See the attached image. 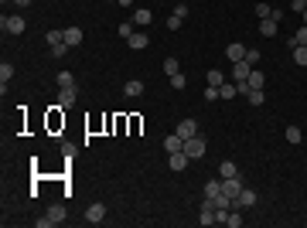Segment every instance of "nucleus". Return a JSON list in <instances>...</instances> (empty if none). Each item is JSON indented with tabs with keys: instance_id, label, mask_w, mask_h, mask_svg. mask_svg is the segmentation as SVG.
I'll list each match as a JSON object with an SVG mask.
<instances>
[{
	"instance_id": "32",
	"label": "nucleus",
	"mask_w": 307,
	"mask_h": 228,
	"mask_svg": "<svg viewBox=\"0 0 307 228\" xmlns=\"http://www.w3.org/2000/svg\"><path fill=\"white\" fill-rule=\"evenodd\" d=\"M270 14H273V7H270V3H256V17H259V21H263V17H270Z\"/></svg>"
},
{
	"instance_id": "38",
	"label": "nucleus",
	"mask_w": 307,
	"mask_h": 228,
	"mask_svg": "<svg viewBox=\"0 0 307 228\" xmlns=\"http://www.w3.org/2000/svg\"><path fill=\"white\" fill-rule=\"evenodd\" d=\"M205 99L215 102V99H219V85H208V89H205Z\"/></svg>"
},
{
	"instance_id": "26",
	"label": "nucleus",
	"mask_w": 307,
	"mask_h": 228,
	"mask_svg": "<svg viewBox=\"0 0 307 228\" xmlns=\"http://www.w3.org/2000/svg\"><path fill=\"white\" fill-rule=\"evenodd\" d=\"M283 137H287V143H301V140H304L301 126H287V133H283Z\"/></svg>"
},
{
	"instance_id": "2",
	"label": "nucleus",
	"mask_w": 307,
	"mask_h": 228,
	"mask_svg": "<svg viewBox=\"0 0 307 228\" xmlns=\"http://www.w3.org/2000/svg\"><path fill=\"white\" fill-rule=\"evenodd\" d=\"M242 187H246V184H242V177H239V174L222 181V194H226V198H232V205H235V198L242 194Z\"/></svg>"
},
{
	"instance_id": "10",
	"label": "nucleus",
	"mask_w": 307,
	"mask_h": 228,
	"mask_svg": "<svg viewBox=\"0 0 307 228\" xmlns=\"http://www.w3.org/2000/svg\"><path fill=\"white\" fill-rule=\"evenodd\" d=\"M249 72H253V65H249L246 58L232 65V78H235V82H246V78H249Z\"/></svg>"
},
{
	"instance_id": "39",
	"label": "nucleus",
	"mask_w": 307,
	"mask_h": 228,
	"mask_svg": "<svg viewBox=\"0 0 307 228\" xmlns=\"http://www.w3.org/2000/svg\"><path fill=\"white\" fill-rule=\"evenodd\" d=\"M181 24H184V21H181V17H174V14H171V17H167V27H171V31H178V27H181Z\"/></svg>"
},
{
	"instance_id": "41",
	"label": "nucleus",
	"mask_w": 307,
	"mask_h": 228,
	"mask_svg": "<svg viewBox=\"0 0 307 228\" xmlns=\"http://www.w3.org/2000/svg\"><path fill=\"white\" fill-rule=\"evenodd\" d=\"M116 3H120V7H133V0H116Z\"/></svg>"
},
{
	"instance_id": "36",
	"label": "nucleus",
	"mask_w": 307,
	"mask_h": 228,
	"mask_svg": "<svg viewBox=\"0 0 307 228\" xmlns=\"http://www.w3.org/2000/svg\"><path fill=\"white\" fill-rule=\"evenodd\" d=\"M290 10H294V14H304V10H307V0H290Z\"/></svg>"
},
{
	"instance_id": "1",
	"label": "nucleus",
	"mask_w": 307,
	"mask_h": 228,
	"mask_svg": "<svg viewBox=\"0 0 307 228\" xmlns=\"http://www.w3.org/2000/svg\"><path fill=\"white\" fill-rule=\"evenodd\" d=\"M181 150L188 153V157H191V160H202V157H205V150H208V143H205V137H202V133H198V137H188V140H184V147H181Z\"/></svg>"
},
{
	"instance_id": "31",
	"label": "nucleus",
	"mask_w": 307,
	"mask_h": 228,
	"mask_svg": "<svg viewBox=\"0 0 307 228\" xmlns=\"http://www.w3.org/2000/svg\"><path fill=\"white\" fill-rule=\"evenodd\" d=\"M10 78H14V65L3 62V65H0V82H10Z\"/></svg>"
},
{
	"instance_id": "6",
	"label": "nucleus",
	"mask_w": 307,
	"mask_h": 228,
	"mask_svg": "<svg viewBox=\"0 0 307 228\" xmlns=\"http://www.w3.org/2000/svg\"><path fill=\"white\" fill-rule=\"evenodd\" d=\"M102 218H106V205H102V201L89 205V211H85V222H89V225H99Z\"/></svg>"
},
{
	"instance_id": "42",
	"label": "nucleus",
	"mask_w": 307,
	"mask_h": 228,
	"mask_svg": "<svg viewBox=\"0 0 307 228\" xmlns=\"http://www.w3.org/2000/svg\"><path fill=\"white\" fill-rule=\"evenodd\" d=\"M301 17H304V24H307V10H304V14H301Z\"/></svg>"
},
{
	"instance_id": "20",
	"label": "nucleus",
	"mask_w": 307,
	"mask_h": 228,
	"mask_svg": "<svg viewBox=\"0 0 307 228\" xmlns=\"http://www.w3.org/2000/svg\"><path fill=\"white\" fill-rule=\"evenodd\" d=\"M123 92H127L130 99H137V95H144V82H137V78H133V82H127V85H123Z\"/></svg>"
},
{
	"instance_id": "40",
	"label": "nucleus",
	"mask_w": 307,
	"mask_h": 228,
	"mask_svg": "<svg viewBox=\"0 0 307 228\" xmlns=\"http://www.w3.org/2000/svg\"><path fill=\"white\" fill-rule=\"evenodd\" d=\"M14 3H17V7H31L34 0H14Z\"/></svg>"
},
{
	"instance_id": "27",
	"label": "nucleus",
	"mask_w": 307,
	"mask_h": 228,
	"mask_svg": "<svg viewBox=\"0 0 307 228\" xmlns=\"http://www.w3.org/2000/svg\"><path fill=\"white\" fill-rule=\"evenodd\" d=\"M164 72H167V78H171V75H178V72H181L178 58H164Z\"/></svg>"
},
{
	"instance_id": "28",
	"label": "nucleus",
	"mask_w": 307,
	"mask_h": 228,
	"mask_svg": "<svg viewBox=\"0 0 307 228\" xmlns=\"http://www.w3.org/2000/svg\"><path fill=\"white\" fill-rule=\"evenodd\" d=\"M69 85H76V75L72 72H58V89H69Z\"/></svg>"
},
{
	"instance_id": "17",
	"label": "nucleus",
	"mask_w": 307,
	"mask_h": 228,
	"mask_svg": "<svg viewBox=\"0 0 307 228\" xmlns=\"http://www.w3.org/2000/svg\"><path fill=\"white\" fill-rule=\"evenodd\" d=\"M222 225H229V228H239V225H242V215H239V208H229V211H226Z\"/></svg>"
},
{
	"instance_id": "34",
	"label": "nucleus",
	"mask_w": 307,
	"mask_h": 228,
	"mask_svg": "<svg viewBox=\"0 0 307 228\" xmlns=\"http://www.w3.org/2000/svg\"><path fill=\"white\" fill-rule=\"evenodd\" d=\"M171 85H174V89H184V85H188V78H184V72H178V75H171Z\"/></svg>"
},
{
	"instance_id": "33",
	"label": "nucleus",
	"mask_w": 307,
	"mask_h": 228,
	"mask_svg": "<svg viewBox=\"0 0 307 228\" xmlns=\"http://www.w3.org/2000/svg\"><path fill=\"white\" fill-rule=\"evenodd\" d=\"M133 27H137V24H133V21H127V24H120L116 31H120V38H130V34H133Z\"/></svg>"
},
{
	"instance_id": "44",
	"label": "nucleus",
	"mask_w": 307,
	"mask_h": 228,
	"mask_svg": "<svg viewBox=\"0 0 307 228\" xmlns=\"http://www.w3.org/2000/svg\"><path fill=\"white\" fill-rule=\"evenodd\" d=\"M181 3H188V0H181Z\"/></svg>"
},
{
	"instance_id": "7",
	"label": "nucleus",
	"mask_w": 307,
	"mask_h": 228,
	"mask_svg": "<svg viewBox=\"0 0 307 228\" xmlns=\"http://www.w3.org/2000/svg\"><path fill=\"white\" fill-rule=\"evenodd\" d=\"M174 133H178L181 140H188V137H198V123H195V119H181Z\"/></svg>"
},
{
	"instance_id": "5",
	"label": "nucleus",
	"mask_w": 307,
	"mask_h": 228,
	"mask_svg": "<svg viewBox=\"0 0 307 228\" xmlns=\"http://www.w3.org/2000/svg\"><path fill=\"white\" fill-rule=\"evenodd\" d=\"M78 99V89L76 85H69V89H58V109H72Z\"/></svg>"
},
{
	"instance_id": "8",
	"label": "nucleus",
	"mask_w": 307,
	"mask_h": 228,
	"mask_svg": "<svg viewBox=\"0 0 307 228\" xmlns=\"http://www.w3.org/2000/svg\"><path fill=\"white\" fill-rule=\"evenodd\" d=\"M246 51H249L246 45H239V41H232L229 48H226V58H229L232 65H235V62H242V58H246Z\"/></svg>"
},
{
	"instance_id": "19",
	"label": "nucleus",
	"mask_w": 307,
	"mask_h": 228,
	"mask_svg": "<svg viewBox=\"0 0 307 228\" xmlns=\"http://www.w3.org/2000/svg\"><path fill=\"white\" fill-rule=\"evenodd\" d=\"M246 82H249V89H263V85H266V75H263L259 68H253V72H249V78H246Z\"/></svg>"
},
{
	"instance_id": "4",
	"label": "nucleus",
	"mask_w": 307,
	"mask_h": 228,
	"mask_svg": "<svg viewBox=\"0 0 307 228\" xmlns=\"http://www.w3.org/2000/svg\"><path fill=\"white\" fill-rule=\"evenodd\" d=\"M0 27H3L7 34H24V27H27V24H24V17H21V14H10V17H3V21H0Z\"/></svg>"
},
{
	"instance_id": "9",
	"label": "nucleus",
	"mask_w": 307,
	"mask_h": 228,
	"mask_svg": "<svg viewBox=\"0 0 307 228\" xmlns=\"http://www.w3.org/2000/svg\"><path fill=\"white\" fill-rule=\"evenodd\" d=\"M127 45H130L133 51H140V48H147V45H151V38H147V31H133V34L127 38Z\"/></svg>"
},
{
	"instance_id": "21",
	"label": "nucleus",
	"mask_w": 307,
	"mask_h": 228,
	"mask_svg": "<svg viewBox=\"0 0 307 228\" xmlns=\"http://www.w3.org/2000/svg\"><path fill=\"white\" fill-rule=\"evenodd\" d=\"M219 194H222V177H215V181L205 184V198H219Z\"/></svg>"
},
{
	"instance_id": "13",
	"label": "nucleus",
	"mask_w": 307,
	"mask_h": 228,
	"mask_svg": "<svg viewBox=\"0 0 307 228\" xmlns=\"http://www.w3.org/2000/svg\"><path fill=\"white\" fill-rule=\"evenodd\" d=\"M256 205V191H249V187H242V194L235 198V208H253Z\"/></svg>"
},
{
	"instance_id": "23",
	"label": "nucleus",
	"mask_w": 307,
	"mask_h": 228,
	"mask_svg": "<svg viewBox=\"0 0 307 228\" xmlns=\"http://www.w3.org/2000/svg\"><path fill=\"white\" fill-rule=\"evenodd\" d=\"M235 174H239V167H235L232 160H222V167H219V177L226 181V177H235Z\"/></svg>"
},
{
	"instance_id": "11",
	"label": "nucleus",
	"mask_w": 307,
	"mask_h": 228,
	"mask_svg": "<svg viewBox=\"0 0 307 228\" xmlns=\"http://www.w3.org/2000/svg\"><path fill=\"white\" fill-rule=\"evenodd\" d=\"M188 163H191V157H188V153H184V150L171 153V170H174V174H178V170H184Z\"/></svg>"
},
{
	"instance_id": "25",
	"label": "nucleus",
	"mask_w": 307,
	"mask_h": 228,
	"mask_svg": "<svg viewBox=\"0 0 307 228\" xmlns=\"http://www.w3.org/2000/svg\"><path fill=\"white\" fill-rule=\"evenodd\" d=\"M287 45H290V48H297V45H304V48H307V24H304V27H297V34H294V38H290Z\"/></svg>"
},
{
	"instance_id": "24",
	"label": "nucleus",
	"mask_w": 307,
	"mask_h": 228,
	"mask_svg": "<svg viewBox=\"0 0 307 228\" xmlns=\"http://www.w3.org/2000/svg\"><path fill=\"white\" fill-rule=\"evenodd\" d=\"M246 99H249V106H263V102H266L263 89H249V92H246Z\"/></svg>"
},
{
	"instance_id": "43",
	"label": "nucleus",
	"mask_w": 307,
	"mask_h": 228,
	"mask_svg": "<svg viewBox=\"0 0 307 228\" xmlns=\"http://www.w3.org/2000/svg\"><path fill=\"white\" fill-rule=\"evenodd\" d=\"M3 3H14V0H3Z\"/></svg>"
},
{
	"instance_id": "12",
	"label": "nucleus",
	"mask_w": 307,
	"mask_h": 228,
	"mask_svg": "<svg viewBox=\"0 0 307 228\" xmlns=\"http://www.w3.org/2000/svg\"><path fill=\"white\" fill-rule=\"evenodd\" d=\"M277 27H280V21H273V17H263V21H259V34H263V38H273Z\"/></svg>"
},
{
	"instance_id": "18",
	"label": "nucleus",
	"mask_w": 307,
	"mask_h": 228,
	"mask_svg": "<svg viewBox=\"0 0 307 228\" xmlns=\"http://www.w3.org/2000/svg\"><path fill=\"white\" fill-rule=\"evenodd\" d=\"M181 147H184V140H181L178 133H174V137H164V150H167V153H178Z\"/></svg>"
},
{
	"instance_id": "15",
	"label": "nucleus",
	"mask_w": 307,
	"mask_h": 228,
	"mask_svg": "<svg viewBox=\"0 0 307 228\" xmlns=\"http://www.w3.org/2000/svg\"><path fill=\"white\" fill-rule=\"evenodd\" d=\"M45 218H48V222H51V225H62V222H65V208H62V205H51V208H48V215H45Z\"/></svg>"
},
{
	"instance_id": "22",
	"label": "nucleus",
	"mask_w": 307,
	"mask_h": 228,
	"mask_svg": "<svg viewBox=\"0 0 307 228\" xmlns=\"http://www.w3.org/2000/svg\"><path fill=\"white\" fill-rule=\"evenodd\" d=\"M235 95H239V89H235V85H229V82H222V85H219V99H226V102H229V99H235Z\"/></svg>"
},
{
	"instance_id": "3",
	"label": "nucleus",
	"mask_w": 307,
	"mask_h": 228,
	"mask_svg": "<svg viewBox=\"0 0 307 228\" xmlns=\"http://www.w3.org/2000/svg\"><path fill=\"white\" fill-rule=\"evenodd\" d=\"M215 222H219V218H215V201H212V198H205V201H202V211H198V225H215Z\"/></svg>"
},
{
	"instance_id": "37",
	"label": "nucleus",
	"mask_w": 307,
	"mask_h": 228,
	"mask_svg": "<svg viewBox=\"0 0 307 228\" xmlns=\"http://www.w3.org/2000/svg\"><path fill=\"white\" fill-rule=\"evenodd\" d=\"M174 17H181V21H184V17H188V3H181V0H178V7H174Z\"/></svg>"
},
{
	"instance_id": "35",
	"label": "nucleus",
	"mask_w": 307,
	"mask_h": 228,
	"mask_svg": "<svg viewBox=\"0 0 307 228\" xmlns=\"http://www.w3.org/2000/svg\"><path fill=\"white\" fill-rule=\"evenodd\" d=\"M259 58H263V55H259V51H256V48H253V51H246V62H249V65H253V68H256V65H259Z\"/></svg>"
},
{
	"instance_id": "16",
	"label": "nucleus",
	"mask_w": 307,
	"mask_h": 228,
	"mask_svg": "<svg viewBox=\"0 0 307 228\" xmlns=\"http://www.w3.org/2000/svg\"><path fill=\"white\" fill-rule=\"evenodd\" d=\"M151 21H154V14L147 10V7H140V10H133V24H137V27H147Z\"/></svg>"
},
{
	"instance_id": "29",
	"label": "nucleus",
	"mask_w": 307,
	"mask_h": 228,
	"mask_svg": "<svg viewBox=\"0 0 307 228\" xmlns=\"http://www.w3.org/2000/svg\"><path fill=\"white\" fill-rule=\"evenodd\" d=\"M290 51H294V62H297V65H307V48L304 45H297V48H290Z\"/></svg>"
},
{
	"instance_id": "14",
	"label": "nucleus",
	"mask_w": 307,
	"mask_h": 228,
	"mask_svg": "<svg viewBox=\"0 0 307 228\" xmlns=\"http://www.w3.org/2000/svg\"><path fill=\"white\" fill-rule=\"evenodd\" d=\"M62 31H65V45H69V48H78V45H82V31H78V27H62Z\"/></svg>"
},
{
	"instance_id": "30",
	"label": "nucleus",
	"mask_w": 307,
	"mask_h": 228,
	"mask_svg": "<svg viewBox=\"0 0 307 228\" xmlns=\"http://www.w3.org/2000/svg\"><path fill=\"white\" fill-rule=\"evenodd\" d=\"M205 82H208V85H222V82H226V75H222L219 68H212V72L205 75Z\"/></svg>"
}]
</instances>
